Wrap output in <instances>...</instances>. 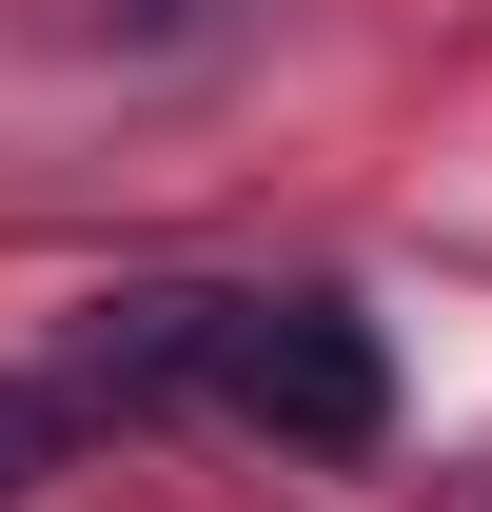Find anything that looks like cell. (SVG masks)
Here are the masks:
<instances>
[{"label":"cell","instance_id":"obj_1","mask_svg":"<svg viewBox=\"0 0 492 512\" xmlns=\"http://www.w3.org/2000/svg\"><path fill=\"white\" fill-rule=\"evenodd\" d=\"M197 394H237L296 453H374V414H394V375L335 296H197Z\"/></svg>","mask_w":492,"mask_h":512},{"label":"cell","instance_id":"obj_2","mask_svg":"<svg viewBox=\"0 0 492 512\" xmlns=\"http://www.w3.org/2000/svg\"><path fill=\"white\" fill-rule=\"evenodd\" d=\"M60 434H79L60 375H0V493H40V473H60Z\"/></svg>","mask_w":492,"mask_h":512},{"label":"cell","instance_id":"obj_3","mask_svg":"<svg viewBox=\"0 0 492 512\" xmlns=\"http://www.w3.org/2000/svg\"><path fill=\"white\" fill-rule=\"evenodd\" d=\"M99 20H138V40H158V20H197V0H99Z\"/></svg>","mask_w":492,"mask_h":512}]
</instances>
